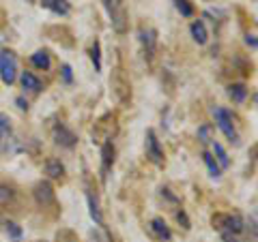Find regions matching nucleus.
<instances>
[{"mask_svg": "<svg viewBox=\"0 0 258 242\" xmlns=\"http://www.w3.org/2000/svg\"><path fill=\"white\" fill-rule=\"evenodd\" d=\"M213 118L220 131L226 135V140L230 144H239V133H237V127H235V116H232L230 109L226 107H213Z\"/></svg>", "mask_w": 258, "mask_h": 242, "instance_id": "obj_1", "label": "nucleus"}, {"mask_svg": "<svg viewBox=\"0 0 258 242\" xmlns=\"http://www.w3.org/2000/svg\"><path fill=\"white\" fill-rule=\"evenodd\" d=\"M0 77L7 86H11L18 79V56L11 50L0 52Z\"/></svg>", "mask_w": 258, "mask_h": 242, "instance_id": "obj_2", "label": "nucleus"}, {"mask_svg": "<svg viewBox=\"0 0 258 242\" xmlns=\"http://www.w3.org/2000/svg\"><path fill=\"white\" fill-rule=\"evenodd\" d=\"M103 7L108 9L110 18H112V26L116 32H125V24H127V15L123 9V0H101Z\"/></svg>", "mask_w": 258, "mask_h": 242, "instance_id": "obj_3", "label": "nucleus"}, {"mask_svg": "<svg viewBox=\"0 0 258 242\" xmlns=\"http://www.w3.org/2000/svg\"><path fill=\"white\" fill-rule=\"evenodd\" d=\"M213 227L220 231H230V233H241L243 231V221L237 214H215L213 216Z\"/></svg>", "mask_w": 258, "mask_h": 242, "instance_id": "obj_4", "label": "nucleus"}, {"mask_svg": "<svg viewBox=\"0 0 258 242\" xmlns=\"http://www.w3.org/2000/svg\"><path fill=\"white\" fill-rule=\"evenodd\" d=\"M147 159L153 165H159V167L164 165V148H161V144L153 129L147 131Z\"/></svg>", "mask_w": 258, "mask_h": 242, "instance_id": "obj_5", "label": "nucleus"}, {"mask_svg": "<svg viewBox=\"0 0 258 242\" xmlns=\"http://www.w3.org/2000/svg\"><path fill=\"white\" fill-rule=\"evenodd\" d=\"M52 137H54V144H58L60 148H74L78 144V135L60 123L52 129Z\"/></svg>", "mask_w": 258, "mask_h": 242, "instance_id": "obj_6", "label": "nucleus"}, {"mask_svg": "<svg viewBox=\"0 0 258 242\" xmlns=\"http://www.w3.org/2000/svg\"><path fill=\"white\" fill-rule=\"evenodd\" d=\"M11 142H13L11 118L0 111V152H11Z\"/></svg>", "mask_w": 258, "mask_h": 242, "instance_id": "obj_7", "label": "nucleus"}, {"mask_svg": "<svg viewBox=\"0 0 258 242\" xmlns=\"http://www.w3.org/2000/svg\"><path fill=\"white\" fill-rule=\"evenodd\" d=\"M140 43H142V50H144V56L151 60L153 56L157 52V32L153 28H140Z\"/></svg>", "mask_w": 258, "mask_h": 242, "instance_id": "obj_8", "label": "nucleus"}, {"mask_svg": "<svg viewBox=\"0 0 258 242\" xmlns=\"http://www.w3.org/2000/svg\"><path fill=\"white\" fill-rule=\"evenodd\" d=\"M32 195H35V201L41 208H47V206L54 204V189H52L50 182H39L35 187V191H32Z\"/></svg>", "mask_w": 258, "mask_h": 242, "instance_id": "obj_9", "label": "nucleus"}, {"mask_svg": "<svg viewBox=\"0 0 258 242\" xmlns=\"http://www.w3.org/2000/svg\"><path fill=\"white\" fill-rule=\"evenodd\" d=\"M114 165V146L112 142H103L101 146V180L108 178V172Z\"/></svg>", "mask_w": 258, "mask_h": 242, "instance_id": "obj_10", "label": "nucleus"}, {"mask_svg": "<svg viewBox=\"0 0 258 242\" xmlns=\"http://www.w3.org/2000/svg\"><path fill=\"white\" fill-rule=\"evenodd\" d=\"M151 231L155 233V236H157L161 242H170V240H172V231H170L168 223L161 219V216H155V219L151 221Z\"/></svg>", "mask_w": 258, "mask_h": 242, "instance_id": "obj_11", "label": "nucleus"}, {"mask_svg": "<svg viewBox=\"0 0 258 242\" xmlns=\"http://www.w3.org/2000/svg\"><path fill=\"white\" fill-rule=\"evenodd\" d=\"M20 82L30 92H41L43 90V82L35 73H30V71H22V73H20Z\"/></svg>", "mask_w": 258, "mask_h": 242, "instance_id": "obj_12", "label": "nucleus"}, {"mask_svg": "<svg viewBox=\"0 0 258 242\" xmlns=\"http://www.w3.org/2000/svg\"><path fill=\"white\" fill-rule=\"evenodd\" d=\"M41 5H43V9L52 11V13H56V15H62V18L71 13L69 0H41Z\"/></svg>", "mask_w": 258, "mask_h": 242, "instance_id": "obj_13", "label": "nucleus"}, {"mask_svg": "<svg viewBox=\"0 0 258 242\" xmlns=\"http://www.w3.org/2000/svg\"><path fill=\"white\" fill-rule=\"evenodd\" d=\"M189 32H191L194 41H196L198 45H205V43H207L209 32H207V26H205V22H203V20H194V22H191V26H189Z\"/></svg>", "mask_w": 258, "mask_h": 242, "instance_id": "obj_14", "label": "nucleus"}, {"mask_svg": "<svg viewBox=\"0 0 258 242\" xmlns=\"http://www.w3.org/2000/svg\"><path fill=\"white\" fill-rule=\"evenodd\" d=\"M211 146H213V152L211 155L215 157V161H217V165H220V169H226V167H230V157H228V152L224 150V146L220 142H211Z\"/></svg>", "mask_w": 258, "mask_h": 242, "instance_id": "obj_15", "label": "nucleus"}, {"mask_svg": "<svg viewBox=\"0 0 258 242\" xmlns=\"http://www.w3.org/2000/svg\"><path fill=\"white\" fill-rule=\"evenodd\" d=\"M30 62H32V67H37V69H41V71H47L52 67V58H50V54H47L45 50H39L30 56Z\"/></svg>", "mask_w": 258, "mask_h": 242, "instance_id": "obj_16", "label": "nucleus"}, {"mask_svg": "<svg viewBox=\"0 0 258 242\" xmlns=\"http://www.w3.org/2000/svg\"><path fill=\"white\" fill-rule=\"evenodd\" d=\"M86 201H88V212H91V219L95 221V225H103V216L99 210V204H97V197L93 195L91 191L86 193Z\"/></svg>", "mask_w": 258, "mask_h": 242, "instance_id": "obj_17", "label": "nucleus"}, {"mask_svg": "<svg viewBox=\"0 0 258 242\" xmlns=\"http://www.w3.org/2000/svg\"><path fill=\"white\" fill-rule=\"evenodd\" d=\"M45 174L50 176L52 180L60 178V176L64 174V165L60 163L58 159H47V161H45Z\"/></svg>", "mask_w": 258, "mask_h": 242, "instance_id": "obj_18", "label": "nucleus"}, {"mask_svg": "<svg viewBox=\"0 0 258 242\" xmlns=\"http://www.w3.org/2000/svg\"><path fill=\"white\" fill-rule=\"evenodd\" d=\"M228 96L235 103H245V99H247V86L245 84H230L228 86Z\"/></svg>", "mask_w": 258, "mask_h": 242, "instance_id": "obj_19", "label": "nucleus"}, {"mask_svg": "<svg viewBox=\"0 0 258 242\" xmlns=\"http://www.w3.org/2000/svg\"><path fill=\"white\" fill-rule=\"evenodd\" d=\"M203 161L207 163V169H209V176L211 178H220L222 176V169H220V165H217V161H215V157L211 155V152H203Z\"/></svg>", "mask_w": 258, "mask_h": 242, "instance_id": "obj_20", "label": "nucleus"}, {"mask_svg": "<svg viewBox=\"0 0 258 242\" xmlns=\"http://www.w3.org/2000/svg\"><path fill=\"white\" fill-rule=\"evenodd\" d=\"M198 140H200V144H211L213 142V127L211 125H203V127H198Z\"/></svg>", "mask_w": 258, "mask_h": 242, "instance_id": "obj_21", "label": "nucleus"}, {"mask_svg": "<svg viewBox=\"0 0 258 242\" xmlns=\"http://www.w3.org/2000/svg\"><path fill=\"white\" fill-rule=\"evenodd\" d=\"M91 60H93V64H95V71H97V73H101V45H99V41H95V43L91 45Z\"/></svg>", "mask_w": 258, "mask_h": 242, "instance_id": "obj_22", "label": "nucleus"}, {"mask_svg": "<svg viewBox=\"0 0 258 242\" xmlns=\"http://www.w3.org/2000/svg\"><path fill=\"white\" fill-rule=\"evenodd\" d=\"M174 7H176V11H179L183 18H191L194 15V5L189 3V0H172Z\"/></svg>", "mask_w": 258, "mask_h": 242, "instance_id": "obj_23", "label": "nucleus"}, {"mask_svg": "<svg viewBox=\"0 0 258 242\" xmlns=\"http://www.w3.org/2000/svg\"><path fill=\"white\" fill-rule=\"evenodd\" d=\"M5 225H7V233H9V236H11L13 240H20V238H22V227H20L18 223H13V221H7Z\"/></svg>", "mask_w": 258, "mask_h": 242, "instance_id": "obj_24", "label": "nucleus"}, {"mask_svg": "<svg viewBox=\"0 0 258 242\" xmlns=\"http://www.w3.org/2000/svg\"><path fill=\"white\" fill-rule=\"evenodd\" d=\"M176 221L183 225V229H189V227H191V225H189V219H187V214H185V210H179V212H176Z\"/></svg>", "mask_w": 258, "mask_h": 242, "instance_id": "obj_25", "label": "nucleus"}, {"mask_svg": "<svg viewBox=\"0 0 258 242\" xmlns=\"http://www.w3.org/2000/svg\"><path fill=\"white\" fill-rule=\"evenodd\" d=\"M62 79H64V84H71V82H74V73H71V67H69V64H62Z\"/></svg>", "mask_w": 258, "mask_h": 242, "instance_id": "obj_26", "label": "nucleus"}, {"mask_svg": "<svg viewBox=\"0 0 258 242\" xmlns=\"http://www.w3.org/2000/svg\"><path fill=\"white\" fill-rule=\"evenodd\" d=\"M245 43H247V47H252L254 52L258 50V41H256V35H254V32H247V35H245Z\"/></svg>", "mask_w": 258, "mask_h": 242, "instance_id": "obj_27", "label": "nucleus"}, {"mask_svg": "<svg viewBox=\"0 0 258 242\" xmlns=\"http://www.w3.org/2000/svg\"><path fill=\"white\" fill-rule=\"evenodd\" d=\"M222 240L224 242H239V238L235 236V233H230V231H222Z\"/></svg>", "mask_w": 258, "mask_h": 242, "instance_id": "obj_28", "label": "nucleus"}, {"mask_svg": "<svg viewBox=\"0 0 258 242\" xmlns=\"http://www.w3.org/2000/svg\"><path fill=\"white\" fill-rule=\"evenodd\" d=\"M15 103H18V107H20L22 111H26V109H28V101L24 99V96H18V99H15Z\"/></svg>", "mask_w": 258, "mask_h": 242, "instance_id": "obj_29", "label": "nucleus"}]
</instances>
